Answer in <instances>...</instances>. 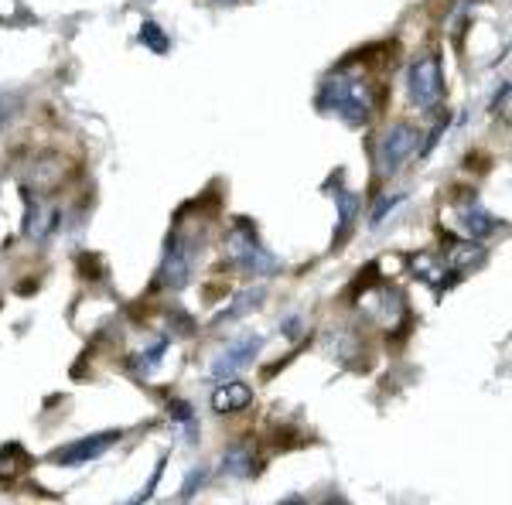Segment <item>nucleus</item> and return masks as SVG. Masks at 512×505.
<instances>
[{"mask_svg": "<svg viewBox=\"0 0 512 505\" xmlns=\"http://www.w3.org/2000/svg\"><path fill=\"white\" fill-rule=\"evenodd\" d=\"M376 86L369 79L362 76H345V72H338L321 86V106H325L328 113H335L338 120L352 123V127H362V123H369L376 117Z\"/></svg>", "mask_w": 512, "mask_h": 505, "instance_id": "obj_1", "label": "nucleus"}, {"mask_svg": "<svg viewBox=\"0 0 512 505\" xmlns=\"http://www.w3.org/2000/svg\"><path fill=\"white\" fill-rule=\"evenodd\" d=\"M226 256L236 270L250 273V277H277L280 273V260H274V253L263 250L256 243L253 233H229L226 236Z\"/></svg>", "mask_w": 512, "mask_h": 505, "instance_id": "obj_2", "label": "nucleus"}, {"mask_svg": "<svg viewBox=\"0 0 512 505\" xmlns=\"http://www.w3.org/2000/svg\"><path fill=\"white\" fill-rule=\"evenodd\" d=\"M407 89H410V103L417 106L420 113H431L444 103V72H441V59L437 55H427L410 65L407 76Z\"/></svg>", "mask_w": 512, "mask_h": 505, "instance_id": "obj_3", "label": "nucleus"}, {"mask_svg": "<svg viewBox=\"0 0 512 505\" xmlns=\"http://www.w3.org/2000/svg\"><path fill=\"white\" fill-rule=\"evenodd\" d=\"M417 151H420V130L414 123H393V127L379 137V151H376L379 171H383V175H396Z\"/></svg>", "mask_w": 512, "mask_h": 505, "instance_id": "obj_4", "label": "nucleus"}, {"mask_svg": "<svg viewBox=\"0 0 512 505\" xmlns=\"http://www.w3.org/2000/svg\"><path fill=\"white\" fill-rule=\"evenodd\" d=\"M263 349V335H246V338H236V342H229L226 349H222L216 359H212L209 366V376L212 379H233L239 369H246L250 362L256 359V352Z\"/></svg>", "mask_w": 512, "mask_h": 505, "instance_id": "obj_5", "label": "nucleus"}, {"mask_svg": "<svg viewBox=\"0 0 512 505\" xmlns=\"http://www.w3.org/2000/svg\"><path fill=\"white\" fill-rule=\"evenodd\" d=\"M120 441V430H103V434L82 437L76 444H65L52 454L55 465H82V461H96L103 451H110L113 444Z\"/></svg>", "mask_w": 512, "mask_h": 505, "instance_id": "obj_6", "label": "nucleus"}, {"mask_svg": "<svg viewBox=\"0 0 512 505\" xmlns=\"http://www.w3.org/2000/svg\"><path fill=\"white\" fill-rule=\"evenodd\" d=\"M192 270H195L192 246L181 236H175L168 243V253H164V284H168L171 291H181V287L192 280Z\"/></svg>", "mask_w": 512, "mask_h": 505, "instance_id": "obj_7", "label": "nucleus"}, {"mask_svg": "<svg viewBox=\"0 0 512 505\" xmlns=\"http://www.w3.org/2000/svg\"><path fill=\"white\" fill-rule=\"evenodd\" d=\"M253 403V389L236 379H222V386L212 393V410L216 413H239Z\"/></svg>", "mask_w": 512, "mask_h": 505, "instance_id": "obj_8", "label": "nucleus"}, {"mask_svg": "<svg viewBox=\"0 0 512 505\" xmlns=\"http://www.w3.org/2000/svg\"><path fill=\"white\" fill-rule=\"evenodd\" d=\"M461 219V229L468 233V239H485V236H495L506 222H499L495 215L485 209V205H465V209L458 212Z\"/></svg>", "mask_w": 512, "mask_h": 505, "instance_id": "obj_9", "label": "nucleus"}, {"mask_svg": "<svg viewBox=\"0 0 512 505\" xmlns=\"http://www.w3.org/2000/svg\"><path fill=\"white\" fill-rule=\"evenodd\" d=\"M253 444L250 441H239L222 454V478H233V482H246L253 478Z\"/></svg>", "mask_w": 512, "mask_h": 505, "instance_id": "obj_10", "label": "nucleus"}, {"mask_svg": "<svg viewBox=\"0 0 512 505\" xmlns=\"http://www.w3.org/2000/svg\"><path fill=\"white\" fill-rule=\"evenodd\" d=\"M444 263H448L454 273H468V270H475L485 263V250L478 243H472V239H454V243L448 246Z\"/></svg>", "mask_w": 512, "mask_h": 505, "instance_id": "obj_11", "label": "nucleus"}, {"mask_svg": "<svg viewBox=\"0 0 512 505\" xmlns=\"http://www.w3.org/2000/svg\"><path fill=\"white\" fill-rule=\"evenodd\" d=\"M263 297H267V291H263V287H250V291L236 294V301L229 304V308L219 314V318H216V325H219V321H236V318H243V314H250L253 308H260V304H263Z\"/></svg>", "mask_w": 512, "mask_h": 505, "instance_id": "obj_12", "label": "nucleus"}, {"mask_svg": "<svg viewBox=\"0 0 512 505\" xmlns=\"http://www.w3.org/2000/svg\"><path fill=\"white\" fill-rule=\"evenodd\" d=\"M335 202H338V236H345V229L352 226L355 212H359V198L352 192H338Z\"/></svg>", "mask_w": 512, "mask_h": 505, "instance_id": "obj_13", "label": "nucleus"}, {"mask_svg": "<svg viewBox=\"0 0 512 505\" xmlns=\"http://www.w3.org/2000/svg\"><path fill=\"white\" fill-rule=\"evenodd\" d=\"M140 41H144L147 48H154V52H158V55L168 52V35H164V31H161L154 21H147L144 28H140Z\"/></svg>", "mask_w": 512, "mask_h": 505, "instance_id": "obj_14", "label": "nucleus"}, {"mask_svg": "<svg viewBox=\"0 0 512 505\" xmlns=\"http://www.w3.org/2000/svg\"><path fill=\"white\" fill-rule=\"evenodd\" d=\"M205 478H209V471H205V468H192L185 475V485H181L178 495H181V499H195V495L205 488Z\"/></svg>", "mask_w": 512, "mask_h": 505, "instance_id": "obj_15", "label": "nucleus"}, {"mask_svg": "<svg viewBox=\"0 0 512 505\" xmlns=\"http://www.w3.org/2000/svg\"><path fill=\"white\" fill-rule=\"evenodd\" d=\"M403 202V195H396V198H383V202H379V209L373 212V226H379V222H383V215L393 209V205H400Z\"/></svg>", "mask_w": 512, "mask_h": 505, "instance_id": "obj_16", "label": "nucleus"}, {"mask_svg": "<svg viewBox=\"0 0 512 505\" xmlns=\"http://www.w3.org/2000/svg\"><path fill=\"white\" fill-rule=\"evenodd\" d=\"M216 4H236V0H216Z\"/></svg>", "mask_w": 512, "mask_h": 505, "instance_id": "obj_17", "label": "nucleus"}]
</instances>
